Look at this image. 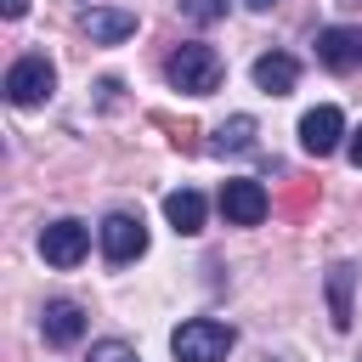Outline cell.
<instances>
[{"label": "cell", "mask_w": 362, "mask_h": 362, "mask_svg": "<svg viewBox=\"0 0 362 362\" xmlns=\"http://www.w3.org/2000/svg\"><path fill=\"white\" fill-rule=\"evenodd\" d=\"M181 11H187L192 23H221V17H226V0H181Z\"/></svg>", "instance_id": "2e32d148"}, {"label": "cell", "mask_w": 362, "mask_h": 362, "mask_svg": "<svg viewBox=\"0 0 362 362\" xmlns=\"http://www.w3.org/2000/svg\"><path fill=\"white\" fill-rule=\"evenodd\" d=\"M243 6H249V11H272L277 0H243Z\"/></svg>", "instance_id": "d6986e66"}, {"label": "cell", "mask_w": 362, "mask_h": 362, "mask_svg": "<svg viewBox=\"0 0 362 362\" xmlns=\"http://www.w3.org/2000/svg\"><path fill=\"white\" fill-rule=\"evenodd\" d=\"M96 238H102V255H107V266H130V260H141V255H147V226H141V215H130V209H113V215H102Z\"/></svg>", "instance_id": "277c9868"}, {"label": "cell", "mask_w": 362, "mask_h": 362, "mask_svg": "<svg viewBox=\"0 0 362 362\" xmlns=\"http://www.w3.org/2000/svg\"><path fill=\"white\" fill-rule=\"evenodd\" d=\"M28 11V0H6V17H23Z\"/></svg>", "instance_id": "ac0fdd59"}, {"label": "cell", "mask_w": 362, "mask_h": 362, "mask_svg": "<svg viewBox=\"0 0 362 362\" xmlns=\"http://www.w3.org/2000/svg\"><path fill=\"white\" fill-rule=\"evenodd\" d=\"M164 221H170L181 238H198V232H204V192H192V187L170 192V198H164Z\"/></svg>", "instance_id": "4fadbf2b"}, {"label": "cell", "mask_w": 362, "mask_h": 362, "mask_svg": "<svg viewBox=\"0 0 362 362\" xmlns=\"http://www.w3.org/2000/svg\"><path fill=\"white\" fill-rule=\"evenodd\" d=\"M85 362H141V356H136V345H130V339H96Z\"/></svg>", "instance_id": "9a60e30c"}, {"label": "cell", "mask_w": 362, "mask_h": 362, "mask_svg": "<svg viewBox=\"0 0 362 362\" xmlns=\"http://www.w3.org/2000/svg\"><path fill=\"white\" fill-rule=\"evenodd\" d=\"M249 147H255V119L249 113H238L215 130V153H249Z\"/></svg>", "instance_id": "5bb4252c"}, {"label": "cell", "mask_w": 362, "mask_h": 362, "mask_svg": "<svg viewBox=\"0 0 362 362\" xmlns=\"http://www.w3.org/2000/svg\"><path fill=\"white\" fill-rule=\"evenodd\" d=\"M51 90H57V68H51L40 51H28V57H17V62L6 68V102H11V107H40Z\"/></svg>", "instance_id": "3957f363"}, {"label": "cell", "mask_w": 362, "mask_h": 362, "mask_svg": "<svg viewBox=\"0 0 362 362\" xmlns=\"http://www.w3.org/2000/svg\"><path fill=\"white\" fill-rule=\"evenodd\" d=\"M232 345H238V328L232 322H215V317H187L170 334V356L175 362H226Z\"/></svg>", "instance_id": "7a4b0ae2"}, {"label": "cell", "mask_w": 362, "mask_h": 362, "mask_svg": "<svg viewBox=\"0 0 362 362\" xmlns=\"http://www.w3.org/2000/svg\"><path fill=\"white\" fill-rule=\"evenodd\" d=\"M351 164H356V170H362V130H356V136H351Z\"/></svg>", "instance_id": "e0dca14e"}, {"label": "cell", "mask_w": 362, "mask_h": 362, "mask_svg": "<svg viewBox=\"0 0 362 362\" xmlns=\"http://www.w3.org/2000/svg\"><path fill=\"white\" fill-rule=\"evenodd\" d=\"M339 136H345V113L339 107H311L305 119H300V147L311 153V158H322V153H334L339 147Z\"/></svg>", "instance_id": "52a82bcc"}, {"label": "cell", "mask_w": 362, "mask_h": 362, "mask_svg": "<svg viewBox=\"0 0 362 362\" xmlns=\"http://www.w3.org/2000/svg\"><path fill=\"white\" fill-rule=\"evenodd\" d=\"M40 255H45V266L74 272V266L90 255V226H85V221H51V226L40 232Z\"/></svg>", "instance_id": "5b68a950"}, {"label": "cell", "mask_w": 362, "mask_h": 362, "mask_svg": "<svg viewBox=\"0 0 362 362\" xmlns=\"http://www.w3.org/2000/svg\"><path fill=\"white\" fill-rule=\"evenodd\" d=\"M266 209H272V198H266V187H260V181L238 175V181H226V187H221V215H226L232 226H260V221H266Z\"/></svg>", "instance_id": "8992f818"}, {"label": "cell", "mask_w": 362, "mask_h": 362, "mask_svg": "<svg viewBox=\"0 0 362 362\" xmlns=\"http://www.w3.org/2000/svg\"><path fill=\"white\" fill-rule=\"evenodd\" d=\"M294 79H300V62H294L288 51H266V57H255V85H260L266 96H288Z\"/></svg>", "instance_id": "7c38bea8"}, {"label": "cell", "mask_w": 362, "mask_h": 362, "mask_svg": "<svg viewBox=\"0 0 362 362\" xmlns=\"http://www.w3.org/2000/svg\"><path fill=\"white\" fill-rule=\"evenodd\" d=\"M40 334H45L51 345H79V339H85V311H79L74 300H51V305L40 311Z\"/></svg>", "instance_id": "8fae6325"}, {"label": "cell", "mask_w": 362, "mask_h": 362, "mask_svg": "<svg viewBox=\"0 0 362 362\" xmlns=\"http://www.w3.org/2000/svg\"><path fill=\"white\" fill-rule=\"evenodd\" d=\"M85 34H90V45H119V40L136 34V11H124V6H90L85 11Z\"/></svg>", "instance_id": "30bf717a"}, {"label": "cell", "mask_w": 362, "mask_h": 362, "mask_svg": "<svg viewBox=\"0 0 362 362\" xmlns=\"http://www.w3.org/2000/svg\"><path fill=\"white\" fill-rule=\"evenodd\" d=\"M356 277H362L356 260H334V266H328V317H334L339 334L356 322V300H351V294H356Z\"/></svg>", "instance_id": "9c48e42d"}, {"label": "cell", "mask_w": 362, "mask_h": 362, "mask_svg": "<svg viewBox=\"0 0 362 362\" xmlns=\"http://www.w3.org/2000/svg\"><path fill=\"white\" fill-rule=\"evenodd\" d=\"M345 6H362V0H345Z\"/></svg>", "instance_id": "ffe728a7"}, {"label": "cell", "mask_w": 362, "mask_h": 362, "mask_svg": "<svg viewBox=\"0 0 362 362\" xmlns=\"http://www.w3.org/2000/svg\"><path fill=\"white\" fill-rule=\"evenodd\" d=\"M221 74H226V62H221V51H215V45H204V40L175 45V51H170V62H164L170 90H181V96H209V90H221Z\"/></svg>", "instance_id": "6da1fadb"}, {"label": "cell", "mask_w": 362, "mask_h": 362, "mask_svg": "<svg viewBox=\"0 0 362 362\" xmlns=\"http://www.w3.org/2000/svg\"><path fill=\"white\" fill-rule=\"evenodd\" d=\"M317 62L322 68H334V74H351V68H362V28H322L317 34Z\"/></svg>", "instance_id": "ba28073f"}]
</instances>
